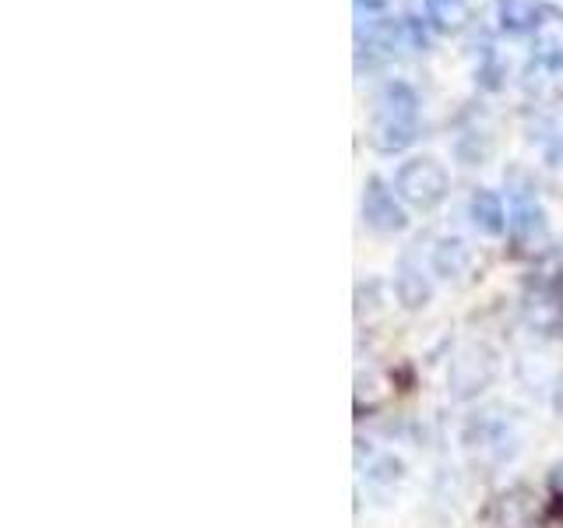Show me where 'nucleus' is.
Masks as SVG:
<instances>
[{
  "label": "nucleus",
  "mask_w": 563,
  "mask_h": 528,
  "mask_svg": "<svg viewBox=\"0 0 563 528\" xmlns=\"http://www.w3.org/2000/svg\"><path fill=\"white\" fill-rule=\"evenodd\" d=\"M465 444L468 448H479V451H493V458H507L515 454V433H510V427L504 419H493L489 413L472 419L468 430H465Z\"/></svg>",
  "instance_id": "obj_3"
},
{
  "label": "nucleus",
  "mask_w": 563,
  "mask_h": 528,
  "mask_svg": "<svg viewBox=\"0 0 563 528\" xmlns=\"http://www.w3.org/2000/svg\"><path fill=\"white\" fill-rule=\"evenodd\" d=\"M398 194L416 208H433L448 194V173L433 158H412L398 173Z\"/></svg>",
  "instance_id": "obj_2"
},
{
  "label": "nucleus",
  "mask_w": 563,
  "mask_h": 528,
  "mask_svg": "<svg viewBox=\"0 0 563 528\" xmlns=\"http://www.w3.org/2000/svg\"><path fill=\"white\" fill-rule=\"evenodd\" d=\"M462 264H465L462 243H444V246L437 251V272L444 275V278H451V275L462 272Z\"/></svg>",
  "instance_id": "obj_7"
},
{
  "label": "nucleus",
  "mask_w": 563,
  "mask_h": 528,
  "mask_svg": "<svg viewBox=\"0 0 563 528\" xmlns=\"http://www.w3.org/2000/svg\"><path fill=\"white\" fill-rule=\"evenodd\" d=\"M497 381V352L483 342H465L448 366V392L457 402L479 398Z\"/></svg>",
  "instance_id": "obj_1"
},
{
  "label": "nucleus",
  "mask_w": 563,
  "mask_h": 528,
  "mask_svg": "<svg viewBox=\"0 0 563 528\" xmlns=\"http://www.w3.org/2000/svg\"><path fill=\"white\" fill-rule=\"evenodd\" d=\"M472 222L483 229L489 237H500L504 233V205L493 198L489 190H479L472 198Z\"/></svg>",
  "instance_id": "obj_5"
},
{
  "label": "nucleus",
  "mask_w": 563,
  "mask_h": 528,
  "mask_svg": "<svg viewBox=\"0 0 563 528\" xmlns=\"http://www.w3.org/2000/svg\"><path fill=\"white\" fill-rule=\"evenodd\" d=\"M398 299L409 310L427 307V299H430V282L422 278V272H416L412 264H401V272H398Z\"/></svg>",
  "instance_id": "obj_6"
},
{
  "label": "nucleus",
  "mask_w": 563,
  "mask_h": 528,
  "mask_svg": "<svg viewBox=\"0 0 563 528\" xmlns=\"http://www.w3.org/2000/svg\"><path fill=\"white\" fill-rule=\"evenodd\" d=\"M363 219L374 229H380V233H395V229L405 226V211L398 208L395 194L380 180H369V187L363 194Z\"/></svg>",
  "instance_id": "obj_4"
}]
</instances>
